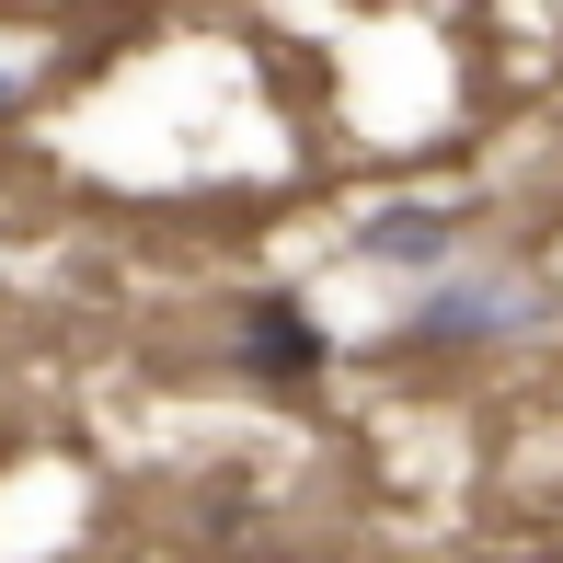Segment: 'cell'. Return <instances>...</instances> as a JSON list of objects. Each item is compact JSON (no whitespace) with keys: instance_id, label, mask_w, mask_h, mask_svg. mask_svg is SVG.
Segmentation results:
<instances>
[{"instance_id":"6da1fadb","label":"cell","mask_w":563,"mask_h":563,"mask_svg":"<svg viewBox=\"0 0 563 563\" xmlns=\"http://www.w3.org/2000/svg\"><path fill=\"white\" fill-rule=\"evenodd\" d=\"M242 368L265 379V391H311V379H322V322L299 311V299H253V322H242Z\"/></svg>"}]
</instances>
